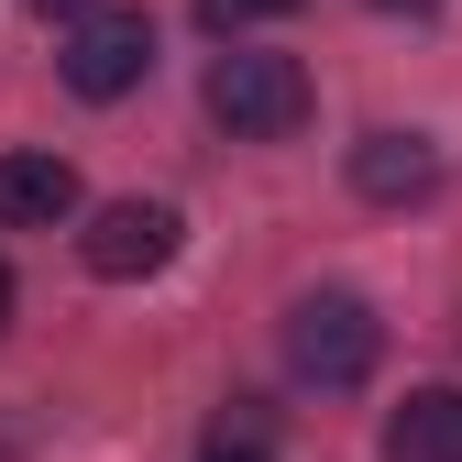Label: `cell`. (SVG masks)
Returning a JSON list of instances; mask_svg holds the SVG:
<instances>
[{
	"instance_id": "cell-1",
	"label": "cell",
	"mask_w": 462,
	"mask_h": 462,
	"mask_svg": "<svg viewBox=\"0 0 462 462\" xmlns=\"http://www.w3.org/2000/svg\"><path fill=\"white\" fill-rule=\"evenodd\" d=\"M385 353V319L353 298V286H309L298 309H286V374L319 385V396H353Z\"/></svg>"
},
{
	"instance_id": "cell-2",
	"label": "cell",
	"mask_w": 462,
	"mask_h": 462,
	"mask_svg": "<svg viewBox=\"0 0 462 462\" xmlns=\"http://www.w3.org/2000/svg\"><path fill=\"white\" fill-rule=\"evenodd\" d=\"M209 122L231 143H286L309 122V67H298V55H264V44L209 55Z\"/></svg>"
},
{
	"instance_id": "cell-3",
	"label": "cell",
	"mask_w": 462,
	"mask_h": 462,
	"mask_svg": "<svg viewBox=\"0 0 462 462\" xmlns=\"http://www.w3.org/2000/svg\"><path fill=\"white\" fill-rule=\"evenodd\" d=\"M67 88L78 99H133L143 78H154V23L143 12H78V33H67Z\"/></svg>"
},
{
	"instance_id": "cell-4",
	"label": "cell",
	"mask_w": 462,
	"mask_h": 462,
	"mask_svg": "<svg viewBox=\"0 0 462 462\" xmlns=\"http://www.w3.org/2000/svg\"><path fill=\"white\" fill-rule=\"evenodd\" d=\"M78 254H88L99 286H133V275H154L165 254H177V209L165 199H110V209H88Z\"/></svg>"
},
{
	"instance_id": "cell-5",
	"label": "cell",
	"mask_w": 462,
	"mask_h": 462,
	"mask_svg": "<svg viewBox=\"0 0 462 462\" xmlns=\"http://www.w3.org/2000/svg\"><path fill=\"white\" fill-rule=\"evenodd\" d=\"M353 188H364L374 209L430 199V188H440V143H430V133H396V122H385V133H364V143H353Z\"/></svg>"
},
{
	"instance_id": "cell-6",
	"label": "cell",
	"mask_w": 462,
	"mask_h": 462,
	"mask_svg": "<svg viewBox=\"0 0 462 462\" xmlns=\"http://www.w3.org/2000/svg\"><path fill=\"white\" fill-rule=\"evenodd\" d=\"M78 220V165L67 154H0V231H55Z\"/></svg>"
},
{
	"instance_id": "cell-7",
	"label": "cell",
	"mask_w": 462,
	"mask_h": 462,
	"mask_svg": "<svg viewBox=\"0 0 462 462\" xmlns=\"http://www.w3.org/2000/svg\"><path fill=\"white\" fill-rule=\"evenodd\" d=\"M385 462H462V385H419L385 419Z\"/></svg>"
},
{
	"instance_id": "cell-8",
	"label": "cell",
	"mask_w": 462,
	"mask_h": 462,
	"mask_svg": "<svg viewBox=\"0 0 462 462\" xmlns=\"http://www.w3.org/2000/svg\"><path fill=\"white\" fill-rule=\"evenodd\" d=\"M298 0H199V23L209 33H254V23H286Z\"/></svg>"
},
{
	"instance_id": "cell-9",
	"label": "cell",
	"mask_w": 462,
	"mask_h": 462,
	"mask_svg": "<svg viewBox=\"0 0 462 462\" xmlns=\"http://www.w3.org/2000/svg\"><path fill=\"white\" fill-rule=\"evenodd\" d=\"M199 462H275V451H264V440H231V430H220V440H209Z\"/></svg>"
},
{
	"instance_id": "cell-10",
	"label": "cell",
	"mask_w": 462,
	"mask_h": 462,
	"mask_svg": "<svg viewBox=\"0 0 462 462\" xmlns=\"http://www.w3.org/2000/svg\"><path fill=\"white\" fill-rule=\"evenodd\" d=\"M33 12H55V23H78V12H99V0H33Z\"/></svg>"
},
{
	"instance_id": "cell-11",
	"label": "cell",
	"mask_w": 462,
	"mask_h": 462,
	"mask_svg": "<svg viewBox=\"0 0 462 462\" xmlns=\"http://www.w3.org/2000/svg\"><path fill=\"white\" fill-rule=\"evenodd\" d=\"M374 12H440V0H374Z\"/></svg>"
},
{
	"instance_id": "cell-12",
	"label": "cell",
	"mask_w": 462,
	"mask_h": 462,
	"mask_svg": "<svg viewBox=\"0 0 462 462\" xmlns=\"http://www.w3.org/2000/svg\"><path fill=\"white\" fill-rule=\"evenodd\" d=\"M0 330H12V264H0Z\"/></svg>"
}]
</instances>
